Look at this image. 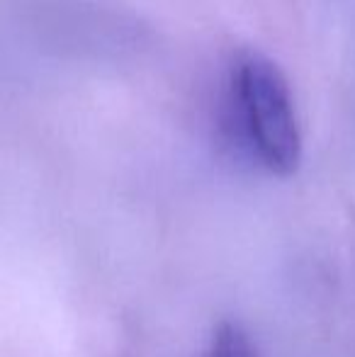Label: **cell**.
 <instances>
[{
  "mask_svg": "<svg viewBox=\"0 0 355 357\" xmlns=\"http://www.w3.org/2000/svg\"><path fill=\"white\" fill-rule=\"evenodd\" d=\"M234 122L253 158L273 175L297 173L302 134L285 73L266 54L241 52L229 68Z\"/></svg>",
  "mask_w": 355,
  "mask_h": 357,
  "instance_id": "obj_1",
  "label": "cell"
},
{
  "mask_svg": "<svg viewBox=\"0 0 355 357\" xmlns=\"http://www.w3.org/2000/svg\"><path fill=\"white\" fill-rule=\"evenodd\" d=\"M204 357H258V355L253 350L248 335L241 331V326L232 324V321H224L214 331L212 343H209Z\"/></svg>",
  "mask_w": 355,
  "mask_h": 357,
  "instance_id": "obj_2",
  "label": "cell"
}]
</instances>
